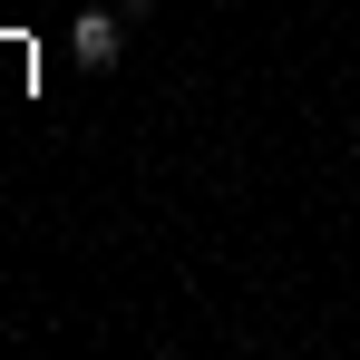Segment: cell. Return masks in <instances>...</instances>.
<instances>
[{
  "mask_svg": "<svg viewBox=\"0 0 360 360\" xmlns=\"http://www.w3.org/2000/svg\"><path fill=\"white\" fill-rule=\"evenodd\" d=\"M78 68H117V10H78Z\"/></svg>",
  "mask_w": 360,
  "mask_h": 360,
  "instance_id": "cell-1",
  "label": "cell"
}]
</instances>
